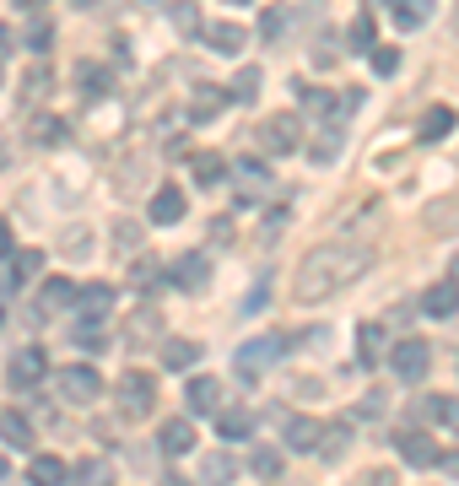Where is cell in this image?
Listing matches in <instances>:
<instances>
[{
	"label": "cell",
	"instance_id": "6da1fadb",
	"mask_svg": "<svg viewBox=\"0 0 459 486\" xmlns=\"http://www.w3.org/2000/svg\"><path fill=\"white\" fill-rule=\"evenodd\" d=\"M368 265H373V243H368V238H357V233L330 238V243H319L314 254H303V260H298V276H292V303L314 308V303L335 298L346 281H357Z\"/></svg>",
	"mask_w": 459,
	"mask_h": 486
},
{
	"label": "cell",
	"instance_id": "7a4b0ae2",
	"mask_svg": "<svg viewBox=\"0 0 459 486\" xmlns=\"http://www.w3.org/2000/svg\"><path fill=\"white\" fill-rule=\"evenodd\" d=\"M427 368H433V352H427V341H422V335H406V341H395V346H390V373H395L400 384H422V379H427Z\"/></svg>",
	"mask_w": 459,
	"mask_h": 486
},
{
	"label": "cell",
	"instance_id": "3957f363",
	"mask_svg": "<svg viewBox=\"0 0 459 486\" xmlns=\"http://www.w3.org/2000/svg\"><path fill=\"white\" fill-rule=\"evenodd\" d=\"M114 400H119V411L130 417V422H141V417H151V406H157V384H151V373H119V384H114Z\"/></svg>",
	"mask_w": 459,
	"mask_h": 486
},
{
	"label": "cell",
	"instance_id": "277c9868",
	"mask_svg": "<svg viewBox=\"0 0 459 486\" xmlns=\"http://www.w3.org/2000/svg\"><path fill=\"white\" fill-rule=\"evenodd\" d=\"M54 390H60V400H65V406H92V400L103 395V379H97V368H92V362H70V368H60Z\"/></svg>",
	"mask_w": 459,
	"mask_h": 486
},
{
	"label": "cell",
	"instance_id": "5b68a950",
	"mask_svg": "<svg viewBox=\"0 0 459 486\" xmlns=\"http://www.w3.org/2000/svg\"><path fill=\"white\" fill-rule=\"evenodd\" d=\"M260 146H265L271 157H292V151L303 146V119H298V114H271V119L260 124Z\"/></svg>",
	"mask_w": 459,
	"mask_h": 486
},
{
	"label": "cell",
	"instance_id": "8992f818",
	"mask_svg": "<svg viewBox=\"0 0 459 486\" xmlns=\"http://www.w3.org/2000/svg\"><path fill=\"white\" fill-rule=\"evenodd\" d=\"M281 352H287V335H254V341H243V346H238V357H233V362H238V379L265 373Z\"/></svg>",
	"mask_w": 459,
	"mask_h": 486
},
{
	"label": "cell",
	"instance_id": "52a82bcc",
	"mask_svg": "<svg viewBox=\"0 0 459 486\" xmlns=\"http://www.w3.org/2000/svg\"><path fill=\"white\" fill-rule=\"evenodd\" d=\"M168 281H173L179 292H206V281H211V254H206V249L179 254V260H173V271H168Z\"/></svg>",
	"mask_w": 459,
	"mask_h": 486
},
{
	"label": "cell",
	"instance_id": "ba28073f",
	"mask_svg": "<svg viewBox=\"0 0 459 486\" xmlns=\"http://www.w3.org/2000/svg\"><path fill=\"white\" fill-rule=\"evenodd\" d=\"M76 319L87 325V330H97L108 314H114V287H103V281H92V287H76Z\"/></svg>",
	"mask_w": 459,
	"mask_h": 486
},
{
	"label": "cell",
	"instance_id": "9c48e42d",
	"mask_svg": "<svg viewBox=\"0 0 459 486\" xmlns=\"http://www.w3.org/2000/svg\"><path fill=\"white\" fill-rule=\"evenodd\" d=\"M32 276H43V249H11L5 265H0V292H16Z\"/></svg>",
	"mask_w": 459,
	"mask_h": 486
},
{
	"label": "cell",
	"instance_id": "30bf717a",
	"mask_svg": "<svg viewBox=\"0 0 459 486\" xmlns=\"http://www.w3.org/2000/svg\"><path fill=\"white\" fill-rule=\"evenodd\" d=\"M43 373H49V357H43V346H22V352L5 362V379H11V390H32Z\"/></svg>",
	"mask_w": 459,
	"mask_h": 486
},
{
	"label": "cell",
	"instance_id": "8fae6325",
	"mask_svg": "<svg viewBox=\"0 0 459 486\" xmlns=\"http://www.w3.org/2000/svg\"><path fill=\"white\" fill-rule=\"evenodd\" d=\"M70 303H76V281H70V276H43L32 319H43V314H60V308H70Z\"/></svg>",
	"mask_w": 459,
	"mask_h": 486
},
{
	"label": "cell",
	"instance_id": "7c38bea8",
	"mask_svg": "<svg viewBox=\"0 0 459 486\" xmlns=\"http://www.w3.org/2000/svg\"><path fill=\"white\" fill-rule=\"evenodd\" d=\"M151 341H162V314H157V308L130 314V325H124V352H141V346H151Z\"/></svg>",
	"mask_w": 459,
	"mask_h": 486
},
{
	"label": "cell",
	"instance_id": "4fadbf2b",
	"mask_svg": "<svg viewBox=\"0 0 459 486\" xmlns=\"http://www.w3.org/2000/svg\"><path fill=\"white\" fill-rule=\"evenodd\" d=\"M157 449L173 460V454H189L195 449V422L189 417H168L162 427H157Z\"/></svg>",
	"mask_w": 459,
	"mask_h": 486
},
{
	"label": "cell",
	"instance_id": "5bb4252c",
	"mask_svg": "<svg viewBox=\"0 0 459 486\" xmlns=\"http://www.w3.org/2000/svg\"><path fill=\"white\" fill-rule=\"evenodd\" d=\"M184 211H189V200H184V189H173V184H162L157 195H151V222L157 227H173V222H184Z\"/></svg>",
	"mask_w": 459,
	"mask_h": 486
},
{
	"label": "cell",
	"instance_id": "9a60e30c",
	"mask_svg": "<svg viewBox=\"0 0 459 486\" xmlns=\"http://www.w3.org/2000/svg\"><path fill=\"white\" fill-rule=\"evenodd\" d=\"M184 406H189L195 417H216V411H222V384H216V379H189Z\"/></svg>",
	"mask_w": 459,
	"mask_h": 486
},
{
	"label": "cell",
	"instance_id": "2e32d148",
	"mask_svg": "<svg viewBox=\"0 0 459 486\" xmlns=\"http://www.w3.org/2000/svg\"><path fill=\"white\" fill-rule=\"evenodd\" d=\"M400 460L417 465V471H433V465H438V444H433L427 433L411 427V433H400Z\"/></svg>",
	"mask_w": 459,
	"mask_h": 486
},
{
	"label": "cell",
	"instance_id": "e0dca14e",
	"mask_svg": "<svg viewBox=\"0 0 459 486\" xmlns=\"http://www.w3.org/2000/svg\"><path fill=\"white\" fill-rule=\"evenodd\" d=\"M384 362V330L373 319L357 325V368H379Z\"/></svg>",
	"mask_w": 459,
	"mask_h": 486
},
{
	"label": "cell",
	"instance_id": "ac0fdd59",
	"mask_svg": "<svg viewBox=\"0 0 459 486\" xmlns=\"http://www.w3.org/2000/svg\"><path fill=\"white\" fill-rule=\"evenodd\" d=\"M195 362H200V346L195 341H184V335H168L162 341V368L168 373H189Z\"/></svg>",
	"mask_w": 459,
	"mask_h": 486
},
{
	"label": "cell",
	"instance_id": "d6986e66",
	"mask_svg": "<svg viewBox=\"0 0 459 486\" xmlns=\"http://www.w3.org/2000/svg\"><path fill=\"white\" fill-rule=\"evenodd\" d=\"M422 308H427L433 319H454V314H459V287H454V281H433L427 298H422Z\"/></svg>",
	"mask_w": 459,
	"mask_h": 486
},
{
	"label": "cell",
	"instance_id": "ffe728a7",
	"mask_svg": "<svg viewBox=\"0 0 459 486\" xmlns=\"http://www.w3.org/2000/svg\"><path fill=\"white\" fill-rule=\"evenodd\" d=\"M346 449H352V427L346 422H335V427H319V460L325 465H335V460H346Z\"/></svg>",
	"mask_w": 459,
	"mask_h": 486
},
{
	"label": "cell",
	"instance_id": "44dd1931",
	"mask_svg": "<svg viewBox=\"0 0 459 486\" xmlns=\"http://www.w3.org/2000/svg\"><path fill=\"white\" fill-rule=\"evenodd\" d=\"M0 438H5L11 449H32V444H38V438H32V422H27L16 406H5V411H0Z\"/></svg>",
	"mask_w": 459,
	"mask_h": 486
},
{
	"label": "cell",
	"instance_id": "7402d4cb",
	"mask_svg": "<svg viewBox=\"0 0 459 486\" xmlns=\"http://www.w3.org/2000/svg\"><path fill=\"white\" fill-rule=\"evenodd\" d=\"M319 427L325 422H314V417H287V449H298V454L319 449Z\"/></svg>",
	"mask_w": 459,
	"mask_h": 486
},
{
	"label": "cell",
	"instance_id": "603a6c76",
	"mask_svg": "<svg viewBox=\"0 0 459 486\" xmlns=\"http://www.w3.org/2000/svg\"><path fill=\"white\" fill-rule=\"evenodd\" d=\"M206 43H211L216 54H238V49L249 43V32L233 27V22H211V27H206Z\"/></svg>",
	"mask_w": 459,
	"mask_h": 486
},
{
	"label": "cell",
	"instance_id": "cb8c5ba5",
	"mask_svg": "<svg viewBox=\"0 0 459 486\" xmlns=\"http://www.w3.org/2000/svg\"><path fill=\"white\" fill-rule=\"evenodd\" d=\"M65 460H54V454H32V465H27V481L32 486H65Z\"/></svg>",
	"mask_w": 459,
	"mask_h": 486
},
{
	"label": "cell",
	"instance_id": "d4e9b609",
	"mask_svg": "<svg viewBox=\"0 0 459 486\" xmlns=\"http://www.w3.org/2000/svg\"><path fill=\"white\" fill-rule=\"evenodd\" d=\"M70 481L76 486H114V465H108L103 454H87V460L70 471Z\"/></svg>",
	"mask_w": 459,
	"mask_h": 486
},
{
	"label": "cell",
	"instance_id": "484cf974",
	"mask_svg": "<svg viewBox=\"0 0 459 486\" xmlns=\"http://www.w3.org/2000/svg\"><path fill=\"white\" fill-rule=\"evenodd\" d=\"M222 108H227V92H222V87H200V92H195V103H189V119H195V124H206V119H216Z\"/></svg>",
	"mask_w": 459,
	"mask_h": 486
},
{
	"label": "cell",
	"instance_id": "4316f807",
	"mask_svg": "<svg viewBox=\"0 0 459 486\" xmlns=\"http://www.w3.org/2000/svg\"><path fill=\"white\" fill-rule=\"evenodd\" d=\"M260 87H265V76H260L254 65H243V70L233 76V87H227V97H233V103H254V97H260Z\"/></svg>",
	"mask_w": 459,
	"mask_h": 486
},
{
	"label": "cell",
	"instance_id": "83f0119b",
	"mask_svg": "<svg viewBox=\"0 0 459 486\" xmlns=\"http://www.w3.org/2000/svg\"><path fill=\"white\" fill-rule=\"evenodd\" d=\"M216 433L233 438V444L249 438V433H254V411H216Z\"/></svg>",
	"mask_w": 459,
	"mask_h": 486
},
{
	"label": "cell",
	"instance_id": "f1b7e54d",
	"mask_svg": "<svg viewBox=\"0 0 459 486\" xmlns=\"http://www.w3.org/2000/svg\"><path fill=\"white\" fill-rule=\"evenodd\" d=\"M292 97H303L308 114H335V103H341V97H330V92H319V87H308V81H292Z\"/></svg>",
	"mask_w": 459,
	"mask_h": 486
},
{
	"label": "cell",
	"instance_id": "f546056e",
	"mask_svg": "<svg viewBox=\"0 0 459 486\" xmlns=\"http://www.w3.org/2000/svg\"><path fill=\"white\" fill-rule=\"evenodd\" d=\"M233 173H238V184H243V189H254V195H260V189H271V168H265V162H254V157H238V168H233Z\"/></svg>",
	"mask_w": 459,
	"mask_h": 486
},
{
	"label": "cell",
	"instance_id": "4dcf8cb0",
	"mask_svg": "<svg viewBox=\"0 0 459 486\" xmlns=\"http://www.w3.org/2000/svg\"><path fill=\"white\" fill-rule=\"evenodd\" d=\"M427 16H433V0H395V22H400L406 32H411V27H422Z\"/></svg>",
	"mask_w": 459,
	"mask_h": 486
},
{
	"label": "cell",
	"instance_id": "1f68e13d",
	"mask_svg": "<svg viewBox=\"0 0 459 486\" xmlns=\"http://www.w3.org/2000/svg\"><path fill=\"white\" fill-rule=\"evenodd\" d=\"M200 481H206V486H227V481H233V460H227L222 449H216V454H206V465H200Z\"/></svg>",
	"mask_w": 459,
	"mask_h": 486
},
{
	"label": "cell",
	"instance_id": "d6a6232c",
	"mask_svg": "<svg viewBox=\"0 0 459 486\" xmlns=\"http://www.w3.org/2000/svg\"><path fill=\"white\" fill-rule=\"evenodd\" d=\"M449 130H454V108H444V103H438V108L422 119V141H444Z\"/></svg>",
	"mask_w": 459,
	"mask_h": 486
},
{
	"label": "cell",
	"instance_id": "836d02e7",
	"mask_svg": "<svg viewBox=\"0 0 459 486\" xmlns=\"http://www.w3.org/2000/svg\"><path fill=\"white\" fill-rule=\"evenodd\" d=\"M195 179L211 189V184H222V179H227V162H222L216 151H206V157H195Z\"/></svg>",
	"mask_w": 459,
	"mask_h": 486
},
{
	"label": "cell",
	"instance_id": "e575fe53",
	"mask_svg": "<svg viewBox=\"0 0 459 486\" xmlns=\"http://www.w3.org/2000/svg\"><path fill=\"white\" fill-rule=\"evenodd\" d=\"M157 281H168V276H162V265H157V260H135V271H130V287H135V292H151Z\"/></svg>",
	"mask_w": 459,
	"mask_h": 486
},
{
	"label": "cell",
	"instance_id": "d590c367",
	"mask_svg": "<svg viewBox=\"0 0 459 486\" xmlns=\"http://www.w3.org/2000/svg\"><path fill=\"white\" fill-rule=\"evenodd\" d=\"M368 60H373V76H395L400 70V49H390V43H373Z\"/></svg>",
	"mask_w": 459,
	"mask_h": 486
},
{
	"label": "cell",
	"instance_id": "8d00e7d4",
	"mask_svg": "<svg viewBox=\"0 0 459 486\" xmlns=\"http://www.w3.org/2000/svg\"><path fill=\"white\" fill-rule=\"evenodd\" d=\"M249 471H254V476H265V481H271V476H281V449H254V454H249Z\"/></svg>",
	"mask_w": 459,
	"mask_h": 486
},
{
	"label": "cell",
	"instance_id": "74e56055",
	"mask_svg": "<svg viewBox=\"0 0 459 486\" xmlns=\"http://www.w3.org/2000/svg\"><path fill=\"white\" fill-rule=\"evenodd\" d=\"M76 87H87V92H108V70H103V65H76Z\"/></svg>",
	"mask_w": 459,
	"mask_h": 486
},
{
	"label": "cell",
	"instance_id": "f35d334b",
	"mask_svg": "<svg viewBox=\"0 0 459 486\" xmlns=\"http://www.w3.org/2000/svg\"><path fill=\"white\" fill-rule=\"evenodd\" d=\"M346 43L368 54V49H373V16H357V22H352V32H346Z\"/></svg>",
	"mask_w": 459,
	"mask_h": 486
},
{
	"label": "cell",
	"instance_id": "ab89813d",
	"mask_svg": "<svg viewBox=\"0 0 459 486\" xmlns=\"http://www.w3.org/2000/svg\"><path fill=\"white\" fill-rule=\"evenodd\" d=\"M168 16H173V27H179V32H200V22H195V16H200V11H195V5H189V0H179V5H173V11H168Z\"/></svg>",
	"mask_w": 459,
	"mask_h": 486
},
{
	"label": "cell",
	"instance_id": "60d3db41",
	"mask_svg": "<svg viewBox=\"0 0 459 486\" xmlns=\"http://www.w3.org/2000/svg\"><path fill=\"white\" fill-rule=\"evenodd\" d=\"M384 411H390V400H384V395H379V390H373V395H363V400H357V417H363V422H379V417H384Z\"/></svg>",
	"mask_w": 459,
	"mask_h": 486
},
{
	"label": "cell",
	"instance_id": "b9f144b4",
	"mask_svg": "<svg viewBox=\"0 0 459 486\" xmlns=\"http://www.w3.org/2000/svg\"><path fill=\"white\" fill-rule=\"evenodd\" d=\"M433 422H444V427H454V433H459V400H454V395H438Z\"/></svg>",
	"mask_w": 459,
	"mask_h": 486
},
{
	"label": "cell",
	"instance_id": "7bdbcfd3",
	"mask_svg": "<svg viewBox=\"0 0 459 486\" xmlns=\"http://www.w3.org/2000/svg\"><path fill=\"white\" fill-rule=\"evenodd\" d=\"M281 27H287V11H281V5L260 11V32H265V38H281Z\"/></svg>",
	"mask_w": 459,
	"mask_h": 486
},
{
	"label": "cell",
	"instance_id": "ee69618b",
	"mask_svg": "<svg viewBox=\"0 0 459 486\" xmlns=\"http://www.w3.org/2000/svg\"><path fill=\"white\" fill-rule=\"evenodd\" d=\"M335 157H341V135L330 130V135H319V141H314V162H335Z\"/></svg>",
	"mask_w": 459,
	"mask_h": 486
},
{
	"label": "cell",
	"instance_id": "f6af8a7d",
	"mask_svg": "<svg viewBox=\"0 0 459 486\" xmlns=\"http://www.w3.org/2000/svg\"><path fill=\"white\" fill-rule=\"evenodd\" d=\"M114 243H119V249H135V243H141V227H135V222H119V227H114Z\"/></svg>",
	"mask_w": 459,
	"mask_h": 486
},
{
	"label": "cell",
	"instance_id": "bcb514c9",
	"mask_svg": "<svg viewBox=\"0 0 459 486\" xmlns=\"http://www.w3.org/2000/svg\"><path fill=\"white\" fill-rule=\"evenodd\" d=\"M459 206L454 200H444V206H433V211H427V227H433V233H438V227H449V216H454Z\"/></svg>",
	"mask_w": 459,
	"mask_h": 486
},
{
	"label": "cell",
	"instance_id": "7dc6e473",
	"mask_svg": "<svg viewBox=\"0 0 459 486\" xmlns=\"http://www.w3.org/2000/svg\"><path fill=\"white\" fill-rule=\"evenodd\" d=\"M265 303H271V281H260V287H254V292L243 298V308H249V314H260Z\"/></svg>",
	"mask_w": 459,
	"mask_h": 486
},
{
	"label": "cell",
	"instance_id": "c3c4849f",
	"mask_svg": "<svg viewBox=\"0 0 459 486\" xmlns=\"http://www.w3.org/2000/svg\"><path fill=\"white\" fill-rule=\"evenodd\" d=\"M87 249H92V238H87V233H81V238H76V233L65 238V254H87Z\"/></svg>",
	"mask_w": 459,
	"mask_h": 486
},
{
	"label": "cell",
	"instance_id": "681fc988",
	"mask_svg": "<svg viewBox=\"0 0 459 486\" xmlns=\"http://www.w3.org/2000/svg\"><path fill=\"white\" fill-rule=\"evenodd\" d=\"M0 254H11V222L0 216Z\"/></svg>",
	"mask_w": 459,
	"mask_h": 486
},
{
	"label": "cell",
	"instance_id": "f907efd6",
	"mask_svg": "<svg viewBox=\"0 0 459 486\" xmlns=\"http://www.w3.org/2000/svg\"><path fill=\"white\" fill-rule=\"evenodd\" d=\"M438 465H449V471L459 476V454H438Z\"/></svg>",
	"mask_w": 459,
	"mask_h": 486
},
{
	"label": "cell",
	"instance_id": "816d5d0a",
	"mask_svg": "<svg viewBox=\"0 0 459 486\" xmlns=\"http://www.w3.org/2000/svg\"><path fill=\"white\" fill-rule=\"evenodd\" d=\"M162 486H189L184 476H162Z\"/></svg>",
	"mask_w": 459,
	"mask_h": 486
},
{
	"label": "cell",
	"instance_id": "f5cc1de1",
	"mask_svg": "<svg viewBox=\"0 0 459 486\" xmlns=\"http://www.w3.org/2000/svg\"><path fill=\"white\" fill-rule=\"evenodd\" d=\"M449 281H454V287H459V260H454V265H449Z\"/></svg>",
	"mask_w": 459,
	"mask_h": 486
},
{
	"label": "cell",
	"instance_id": "db71d44e",
	"mask_svg": "<svg viewBox=\"0 0 459 486\" xmlns=\"http://www.w3.org/2000/svg\"><path fill=\"white\" fill-rule=\"evenodd\" d=\"M449 27H454V38H459V0H454V22H449Z\"/></svg>",
	"mask_w": 459,
	"mask_h": 486
},
{
	"label": "cell",
	"instance_id": "11a10c76",
	"mask_svg": "<svg viewBox=\"0 0 459 486\" xmlns=\"http://www.w3.org/2000/svg\"><path fill=\"white\" fill-rule=\"evenodd\" d=\"M16 5H43V0H16Z\"/></svg>",
	"mask_w": 459,
	"mask_h": 486
},
{
	"label": "cell",
	"instance_id": "9f6ffc18",
	"mask_svg": "<svg viewBox=\"0 0 459 486\" xmlns=\"http://www.w3.org/2000/svg\"><path fill=\"white\" fill-rule=\"evenodd\" d=\"M76 5H92V0H76Z\"/></svg>",
	"mask_w": 459,
	"mask_h": 486
},
{
	"label": "cell",
	"instance_id": "6f0895ef",
	"mask_svg": "<svg viewBox=\"0 0 459 486\" xmlns=\"http://www.w3.org/2000/svg\"><path fill=\"white\" fill-rule=\"evenodd\" d=\"M233 5H249V0H233Z\"/></svg>",
	"mask_w": 459,
	"mask_h": 486
},
{
	"label": "cell",
	"instance_id": "680465c9",
	"mask_svg": "<svg viewBox=\"0 0 459 486\" xmlns=\"http://www.w3.org/2000/svg\"><path fill=\"white\" fill-rule=\"evenodd\" d=\"M0 325H5V308H0Z\"/></svg>",
	"mask_w": 459,
	"mask_h": 486
}]
</instances>
